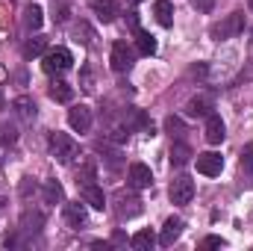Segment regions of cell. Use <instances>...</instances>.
<instances>
[{
  "label": "cell",
  "mask_w": 253,
  "mask_h": 251,
  "mask_svg": "<svg viewBox=\"0 0 253 251\" xmlns=\"http://www.w3.org/2000/svg\"><path fill=\"white\" fill-rule=\"evenodd\" d=\"M47 148H50V154H53V160L56 163H62V166H71L74 160H77V154H80V148H77V142H74V136H68V133H50V139H47Z\"/></svg>",
  "instance_id": "obj_1"
},
{
  "label": "cell",
  "mask_w": 253,
  "mask_h": 251,
  "mask_svg": "<svg viewBox=\"0 0 253 251\" xmlns=\"http://www.w3.org/2000/svg\"><path fill=\"white\" fill-rule=\"evenodd\" d=\"M242 30H245V12H233V15H227L221 24H215V27L209 30V36H212L215 42H224V39L239 36Z\"/></svg>",
  "instance_id": "obj_2"
},
{
  "label": "cell",
  "mask_w": 253,
  "mask_h": 251,
  "mask_svg": "<svg viewBox=\"0 0 253 251\" xmlns=\"http://www.w3.org/2000/svg\"><path fill=\"white\" fill-rule=\"evenodd\" d=\"M71 65H74L71 51H68V48H53V51H47V54H44L42 68H44V74H62V71H68Z\"/></svg>",
  "instance_id": "obj_3"
},
{
  "label": "cell",
  "mask_w": 253,
  "mask_h": 251,
  "mask_svg": "<svg viewBox=\"0 0 253 251\" xmlns=\"http://www.w3.org/2000/svg\"><path fill=\"white\" fill-rule=\"evenodd\" d=\"M168 195H171V204H189L191 198H194V181H191L189 175H180V178H174L171 181V189H168Z\"/></svg>",
  "instance_id": "obj_4"
},
{
  "label": "cell",
  "mask_w": 253,
  "mask_h": 251,
  "mask_svg": "<svg viewBox=\"0 0 253 251\" xmlns=\"http://www.w3.org/2000/svg\"><path fill=\"white\" fill-rule=\"evenodd\" d=\"M132 51L126 48V42H115L112 45V51H109V65H112V71H118V74H124L132 68Z\"/></svg>",
  "instance_id": "obj_5"
},
{
  "label": "cell",
  "mask_w": 253,
  "mask_h": 251,
  "mask_svg": "<svg viewBox=\"0 0 253 251\" xmlns=\"http://www.w3.org/2000/svg\"><path fill=\"white\" fill-rule=\"evenodd\" d=\"M197 172L206 175V178H218L224 172V157L215 154V151H206V154H197Z\"/></svg>",
  "instance_id": "obj_6"
},
{
  "label": "cell",
  "mask_w": 253,
  "mask_h": 251,
  "mask_svg": "<svg viewBox=\"0 0 253 251\" xmlns=\"http://www.w3.org/2000/svg\"><path fill=\"white\" fill-rule=\"evenodd\" d=\"M68 125H71V130H77V133H88L91 130V107H85V104L74 107L68 113Z\"/></svg>",
  "instance_id": "obj_7"
},
{
  "label": "cell",
  "mask_w": 253,
  "mask_h": 251,
  "mask_svg": "<svg viewBox=\"0 0 253 251\" xmlns=\"http://www.w3.org/2000/svg\"><path fill=\"white\" fill-rule=\"evenodd\" d=\"M203 136H206L209 145H221V142H224L227 127H224V122H221L218 113H209V116H206V130H203Z\"/></svg>",
  "instance_id": "obj_8"
},
{
  "label": "cell",
  "mask_w": 253,
  "mask_h": 251,
  "mask_svg": "<svg viewBox=\"0 0 253 251\" xmlns=\"http://www.w3.org/2000/svg\"><path fill=\"white\" fill-rule=\"evenodd\" d=\"M126 178H129V187L132 189H147L153 184V172H150L144 163H132L129 172H126Z\"/></svg>",
  "instance_id": "obj_9"
},
{
  "label": "cell",
  "mask_w": 253,
  "mask_h": 251,
  "mask_svg": "<svg viewBox=\"0 0 253 251\" xmlns=\"http://www.w3.org/2000/svg\"><path fill=\"white\" fill-rule=\"evenodd\" d=\"M183 228H186V222L180 219V216H171L168 222H165V228H162V234H159V243L168 249V246H174L177 240H180V234H183Z\"/></svg>",
  "instance_id": "obj_10"
},
{
  "label": "cell",
  "mask_w": 253,
  "mask_h": 251,
  "mask_svg": "<svg viewBox=\"0 0 253 251\" xmlns=\"http://www.w3.org/2000/svg\"><path fill=\"white\" fill-rule=\"evenodd\" d=\"M85 219H88L85 201H83V204H80V201H68V204H65V222H68L71 228H80V225H85Z\"/></svg>",
  "instance_id": "obj_11"
},
{
  "label": "cell",
  "mask_w": 253,
  "mask_h": 251,
  "mask_svg": "<svg viewBox=\"0 0 253 251\" xmlns=\"http://www.w3.org/2000/svg\"><path fill=\"white\" fill-rule=\"evenodd\" d=\"M83 201L91 207V210H103L106 207V195H103V189L97 187V184H83Z\"/></svg>",
  "instance_id": "obj_12"
},
{
  "label": "cell",
  "mask_w": 253,
  "mask_h": 251,
  "mask_svg": "<svg viewBox=\"0 0 253 251\" xmlns=\"http://www.w3.org/2000/svg\"><path fill=\"white\" fill-rule=\"evenodd\" d=\"M138 213H141V201H138L135 195L118 192V216H121V219H132V216H138Z\"/></svg>",
  "instance_id": "obj_13"
},
{
  "label": "cell",
  "mask_w": 253,
  "mask_h": 251,
  "mask_svg": "<svg viewBox=\"0 0 253 251\" xmlns=\"http://www.w3.org/2000/svg\"><path fill=\"white\" fill-rule=\"evenodd\" d=\"M91 12H94L97 21H103V24H112V21L118 18V6H115L112 0H94V3H91Z\"/></svg>",
  "instance_id": "obj_14"
},
{
  "label": "cell",
  "mask_w": 253,
  "mask_h": 251,
  "mask_svg": "<svg viewBox=\"0 0 253 251\" xmlns=\"http://www.w3.org/2000/svg\"><path fill=\"white\" fill-rule=\"evenodd\" d=\"M212 113V101L209 98H191L189 104H186V116H191V119H206Z\"/></svg>",
  "instance_id": "obj_15"
},
{
  "label": "cell",
  "mask_w": 253,
  "mask_h": 251,
  "mask_svg": "<svg viewBox=\"0 0 253 251\" xmlns=\"http://www.w3.org/2000/svg\"><path fill=\"white\" fill-rule=\"evenodd\" d=\"M42 228H44V216H42L39 210H24V216H21V231L39 234Z\"/></svg>",
  "instance_id": "obj_16"
},
{
  "label": "cell",
  "mask_w": 253,
  "mask_h": 251,
  "mask_svg": "<svg viewBox=\"0 0 253 251\" xmlns=\"http://www.w3.org/2000/svg\"><path fill=\"white\" fill-rule=\"evenodd\" d=\"M153 15H156V21L162 27H171L174 24V3L171 0H156L153 3Z\"/></svg>",
  "instance_id": "obj_17"
},
{
  "label": "cell",
  "mask_w": 253,
  "mask_h": 251,
  "mask_svg": "<svg viewBox=\"0 0 253 251\" xmlns=\"http://www.w3.org/2000/svg\"><path fill=\"white\" fill-rule=\"evenodd\" d=\"M168 160H171V166L183 169V166L191 160V148L186 145V142H174V145H171V154H168Z\"/></svg>",
  "instance_id": "obj_18"
},
{
  "label": "cell",
  "mask_w": 253,
  "mask_h": 251,
  "mask_svg": "<svg viewBox=\"0 0 253 251\" xmlns=\"http://www.w3.org/2000/svg\"><path fill=\"white\" fill-rule=\"evenodd\" d=\"M135 48H138L141 57H153L156 54V39L144 30H135Z\"/></svg>",
  "instance_id": "obj_19"
},
{
  "label": "cell",
  "mask_w": 253,
  "mask_h": 251,
  "mask_svg": "<svg viewBox=\"0 0 253 251\" xmlns=\"http://www.w3.org/2000/svg\"><path fill=\"white\" fill-rule=\"evenodd\" d=\"M12 107H15V113H18L24 122H33V119H36V101H33V98L21 95V98H15V104H12Z\"/></svg>",
  "instance_id": "obj_20"
},
{
  "label": "cell",
  "mask_w": 253,
  "mask_h": 251,
  "mask_svg": "<svg viewBox=\"0 0 253 251\" xmlns=\"http://www.w3.org/2000/svg\"><path fill=\"white\" fill-rule=\"evenodd\" d=\"M42 195H44L47 204H62L65 201V189H62L59 181H47V184L42 187Z\"/></svg>",
  "instance_id": "obj_21"
},
{
  "label": "cell",
  "mask_w": 253,
  "mask_h": 251,
  "mask_svg": "<svg viewBox=\"0 0 253 251\" xmlns=\"http://www.w3.org/2000/svg\"><path fill=\"white\" fill-rule=\"evenodd\" d=\"M42 24H44V12H42V6H36V3L27 6V9H24V27H27V30H39Z\"/></svg>",
  "instance_id": "obj_22"
},
{
  "label": "cell",
  "mask_w": 253,
  "mask_h": 251,
  "mask_svg": "<svg viewBox=\"0 0 253 251\" xmlns=\"http://www.w3.org/2000/svg\"><path fill=\"white\" fill-rule=\"evenodd\" d=\"M129 246H132L135 251H150L153 246H156V237H153L150 231H138V234L129 237Z\"/></svg>",
  "instance_id": "obj_23"
},
{
  "label": "cell",
  "mask_w": 253,
  "mask_h": 251,
  "mask_svg": "<svg viewBox=\"0 0 253 251\" xmlns=\"http://www.w3.org/2000/svg\"><path fill=\"white\" fill-rule=\"evenodd\" d=\"M44 51H47V39H42V36L27 39V45H24V60H36V57H42Z\"/></svg>",
  "instance_id": "obj_24"
},
{
  "label": "cell",
  "mask_w": 253,
  "mask_h": 251,
  "mask_svg": "<svg viewBox=\"0 0 253 251\" xmlns=\"http://www.w3.org/2000/svg\"><path fill=\"white\" fill-rule=\"evenodd\" d=\"M50 98H53V101H59V104H68V101L74 98V86H71V83H65V80H56V83L50 86Z\"/></svg>",
  "instance_id": "obj_25"
},
{
  "label": "cell",
  "mask_w": 253,
  "mask_h": 251,
  "mask_svg": "<svg viewBox=\"0 0 253 251\" xmlns=\"http://www.w3.org/2000/svg\"><path fill=\"white\" fill-rule=\"evenodd\" d=\"M165 130L171 133V139H174V136L180 139V136L186 133V125H183V119H177V116H168V119H165Z\"/></svg>",
  "instance_id": "obj_26"
},
{
  "label": "cell",
  "mask_w": 253,
  "mask_h": 251,
  "mask_svg": "<svg viewBox=\"0 0 253 251\" xmlns=\"http://www.w3.org/2000/svg\"><path fill=\"white\" fill-rule=\"evenodd\" d=\"M74 36H77V42H83V45H91L94 42V33H91V27L88 24H77V30H74Z\"/></svg>",
  "instance_id": "obj_27"
},
{
  "label": "cell",
  "mask_w": 253,
  "mask_h": 251,
  "mask_svg": "<svg viewBox=\"0 0 253 251\" xmlns=\"http://www.w3.org/2000/svg\"><path fill=\"white\" fill-rule=\"evenodd\" d=\"M242 169L245 172H253V142L242 148Z\"/></svg>",
  "instance_id": "obj_28"
},
{
  "label": "cell",
  "mask_w": 253,
  "mask_h": 251,
  "mask_svg": "<svg viewBox=\"0 0 253 251\" xmlns=\"http://www.w3.org/2000/svg\"><path fill=\"white\" fill-rule=\"evenodd\" d=\"M224 246H227V243H224L221 237H206V240L200 243V249H224Z\"/></svg>",
  "instance_id": "obj_29"
},
{
  "label": "cell",
  "mask_w": 253,
  "mask_h": 251,
  "mask_svg": "<svg viewBox=\"0 0 253 251\" xmlns=\"http://www.w3.org/2000/svg\"><path fill=\"white\" fill-rule=\"evenodd\" d=\"M0 139H3L6 145H12V142L18 139V133H15V127H3V130H0Z\"/></svg>",
  "instance_id": "obj_30"
},
{
  "label": "cell",
  "mask_w": 253,
  "mask_h": 251,
  "mask_svg": "<svg viewBox=\"0 0 253 251\" xmlns=\"http://www.w3.org/2000/svg\"><path fill=\"white\" fill-rule=\"evenodd\" d=\"M191 6H194L197 12H212V6H215V0H191Z\"/></svg>",
  "instance_id": "obj_31"
},
{
  "label": "cell",
  "mask_w": 253,
  "mask_h": 251,
  "mask_svg": "<svg viewBox=\"0 0 253 251\" xmlns=\"http://www.w3.org/2000/svg\"><path fill=\"white\" fill-rule=\"evenodd\" d=\"M109 246H126V234H124V231H115V234H112V243H109Z\"/></svg>",
  "instance_id": "obj_32"
},
{
  "label": "cell",
  "mask_w": 253,
  "mask_h": 251,
  "mask_svg": "<svg viewBox=\"0 0 253 251\" xmlns=\"http://www.w3.org/2000/svg\"><path fill=\"white\" fill-rule=\"evenodd\" d=\"M30 189H36V184H33V178H24V184H21V195L27 198V195H30Z\"/></svg>",
  "instance_id": "obj_33"
},
{
  "label": "cell",
  "mask_w": 253,
  "mask_h": 251,
  "mask_svg": "<svg viewBox=\"0 0 253 251\" xmlns=\"http://www.w3.org/2000/svg\"><path fill=\"white\" fill-rule=\"evenodd\" d=\"M191 74H194V77H197V74H200V77H206V65H194V68H191Z\"/></svg>",
  "instance_id": "obj_34"
},
{
  "label": "cell",
  "mask_w": 253,
  "mask_h": 251,
  "mask_svg": "<svg viewBox=\"0 0 253 251\" xmlns=\"http://www.w3.org/2000/svg\"><path fill=\"white\" fill-rule=\"evenodd\" d=\"M132 3H141V0H132Z\"/></svg>",
  "instance_id": "obj_35"
},
{
  "label": "cell",
  "mask_w": 253,
  "mask_h": 251,
  "mask_svg": "<svg viewBox=\"0 0 253 251\" xmlns=\"http://www.w3.org/2000/svg\"><path fill=\"white\" fill-rule=\"evenodd\" d=\"M251 9H253V0H251Z\"/></svg>",
  "instance_id": "obj_36"
}]
</instances>
